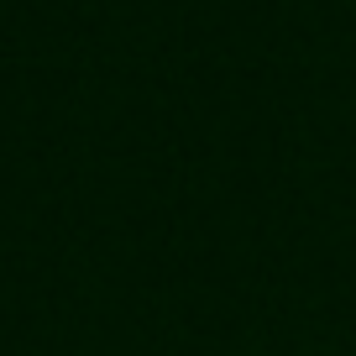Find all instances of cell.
Masks as SVG:
<instances>
[]
</instances>
